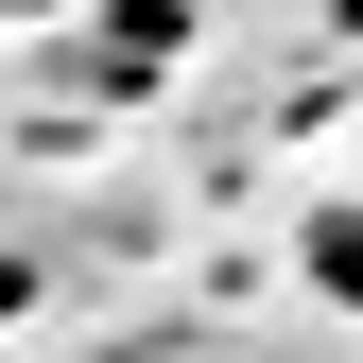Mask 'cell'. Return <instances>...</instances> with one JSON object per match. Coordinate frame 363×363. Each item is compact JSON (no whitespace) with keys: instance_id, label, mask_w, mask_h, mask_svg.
I'll return each mask as SVG.
<instances>
[{"instance_id":"6da1fadb","label":"cell","mask_w":363,"mask_h":363,"mask_svg":"<svg viewBox=\"0 0 363 363\" xmlns=\"http://www.w3.org/2000/svg\"><path fill=\"white\" fill-rule=\"evenodd\" d=\"M294 277H311V294H329V311H363V191L294 225Z\"/></svg>"}]
</instances>
